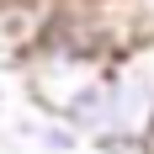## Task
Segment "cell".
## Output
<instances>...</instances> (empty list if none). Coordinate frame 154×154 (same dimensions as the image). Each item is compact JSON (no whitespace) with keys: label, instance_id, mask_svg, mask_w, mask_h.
I'll return each instance as SVG.
<instances>
[{"label":"cell","instance_id":"6da1fadb","mask_svg":"<svg viewBox=\"0 0 154 154\" xmlns=\"http://www.w3.org/2000/svg\"><path fill=\"white\" fill-rule=\"evenodd\" d=\"M37 149L43 154H80L85 149V133L64 117H43V133H37Z\"/></svg>","mask_w":154,"mask_h":154},{"label":"cell","instance_id":"7a4b0ae2","mask_svg":"<svg viewBox=\"0 0 154 154\" xmlns=\"http://www.w3.org/2000/svg\"><path fill=\"white\" fill-rule=\"evenodd\" d=\"M143 154H154V128H149V138H143Z\"/></svg>","mask_w":154,"mask_h":154},{"label":"cell","instance_id":"3957f363","mask_svg":"<svg viewBox=\"0 0 154 154\" xmlns=\"http://www.w3.org/2000/svg\"><path fill=\"white\" fill-rule=\"evenodd\" d=\"M0 122H5V85H0Z\"/></svg>","mask_w":154,"mask_h":154},{"label":"cell","instance_id":"277c9868","mask_svg":"<svg viewBox=\"0 0 154 154\" xmlns=\"http://www.w3.org/2000/svg\"><path fill=\"white\" fill-rule=\"evenodd\" d=\"M101 5H112V0H101Z\"/></svg>","mask_w":154,"mask_h":154}]
</instances>
